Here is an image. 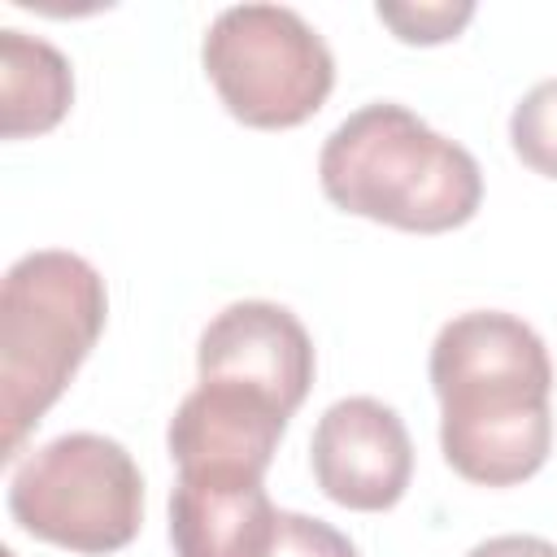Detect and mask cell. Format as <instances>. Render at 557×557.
Segmentation results:
<instances>
[{"mask_svg": "<svg viewBox=\"0 0 557 557\" xmlns=\"http://www.w3.org/2000/svg\"><path fill=\"white\" fill-rule=\"evenodd\" d=\"M444 461L479 487L531 479L553 448V361L544 339L513 313L470 309L431 344Z\"/></svg>", "mask_w": 557, "mask_h": 557, "instance_id": "obj_1", "label": "cell"}, {"mask_svg": "<svg viewBox=\"0 0 557 557\" xmlns=\"http://www.w3.org/2000/svg\"><path fill=\"white\" fill-rule=\"evenodd\" d=\"M318 183L335 209L413 235L466 226L483 200L479 161L396 100L361 104L326 135Z\"/></svg>", "mask_w": 557, "mask_h": 557, "instance_id": "obj_2", "label": "cell"}, {"mask_svg": "<svg viewBox=\"0 0 557 557\" xmlns=\"http://www.w3.org/2000/svg\"><path fill=\"white\" fill-rule=\"evenodd\" d=\"M109 318L104 278L65 248H39L9 265L0 287V457L61 400Z\"/></svg>", "mask_w": 557, "mask_h": 557, "instance_id": "obj_3", "label": "cell"}, {"mask_svg": "<svg viewBox=\"0 0 557 557\" xmlns=\"http://www.w3.org/2000/svg\"><path fill=\"white\" fill-rule=\"evenodd\" d=\"M13 522L70 553H117L144 522V474L135 457L96 431H70L39 444L9 479Z\"/></svg>", "mask_w": 557, "mask_h": 557, "instance_id": "obj_4", "label": "cell"}, {"mask_svg": "<svg viewBox=\"0 0 557 557\" xmlns=\"http://www.w3.org/2000/svg\"><path fill=\"white\" fill-rule=\"evenodd\" d=\"M200 61L226 113L257 131L309 122L335 87L326 39L287 4L222 9L205 30Z\"/></svg>", "mask_w": 557, "mask_h": 557, "instance_id": "obj_5", "label": "cell"}, {"mask_svg": "<svg viewBox=\"0 0 557 557\" xmlns=\"http://www.w3.org/2000/svg\"><path fill=\"white\" fill-rule=\"evenodd\" d=\"M287 409L265 392L244 383L200 379L174 409L165 444L178 466V479L209 483H261L278 440L287 431Z\"/></svg>", "mask_w": 557, "mask_h": 557, "instance_id": "obj_6", "label": "cell"}, {"mask_svg": "<svg viewBox=\"0 0 557 557\" xmlns=\"http://www.w3.org/2000/svg\"><path fill=\"white\" fill-rule=\"evenodd\" d=\"M309 466L335 505L383 513L413 479V444L392 405L374 396H348L318 418Z\"/></svg>", "mask_w": 557, "mask_h": 557, "instance_id": "obj_7", "label": "cell"}, {"mask_svg": "<svg viewBox=\"0 0 557 557\" xmlns=\"http://www.w3.org/2000/svg\"><path fill=\"white\" fill-rule=\"evenodd\" d=\"M196 370L200 379L265 392L274 405L296 413L313 387V339L287 305L235 300L200 331Z\"/></svg>", "mask_w": 557, "mask_h": 557, "instance_id": "obj_8", "label": "cell"}, {"mask_svg": "<svg viewBox=\"0 0 557 557\" xmlns=\"http://www.w3.org/2000/svg\"><path fill=\"white\" fill-rule=\"evenodd\" d=\"M274 518L265 483L178 479L170 492L174 557H265Z\"/></svg>", "mask_w": 557, "mask_h": 557, "instance_id": "obj_9", "label": "cell"}, {"mask_svg": "<svg viewBox=\"0 0 557 557\" xmlns=\"http://www.w3.org/2000/svg\"><path fill=\"white\" fill-rule=\"evenodd\" d=\"M74 104L70 61L39 35L0 30V131L4 139L52 131Z\"/></svg>", "mask_w": 557, "mask_h": 557, "instance_id": "obj_10", "label": "cell"}, {"mask_svg": "<svg viewBox=\"0 0 557 557\" xmlns=\"http://www.w3.org/2000/svg\"><path fill=\"white\" fill-rule=\"evenodd\" d=\"M509 144L522 165L557 178V78L535 83L509 113Z\"/></svg>", "mask_w": 557, "mask_h": 557, "instance_id": "obj_11", "label": "cell"}, {"mask_svg": "<svg viewBox=\"0 0 557 557\" xmlns=\"http://www.w3.org/2000/svg\"><path fill=\"white\" fill-rule=\"evenodd\" d=\"M383 26H392V35L400 44H444L453 39L470 17H474V4L470 0H435V4H379L374 9Z\"/></svg>", "mask_w": 557, "mask_h": 557, "instance_id": "obj_12", "label": "cell"}, {"mask_svg": "<svg viewBox=\"0 0 557 557\" xmlns=\"http://www.w3.org/2000/svg\"><path fill=\"white\" fill-rule=\"evenodd\" d=\"M265 557H357L352 540L344 531H335L322 518L309 513H292L278 509L274 518V535L265 544Z\"/></svg>", "mask_w": 557, "mask_h": 557, "instance_id": "obj_13", "label": "cell"}, {"mask_svg": "<svg viewBox=\"0 0 557 557\" xmlns=\"http://www.w3.org/2000/svg\"><path fill=\"white\" fill-rule=\"evenodd\" d=\"M466 557H557V544L544 535H492L474 544Z\"/></svg>", "mask_w": 557, "mask_h": 557, "instance_id": "obj_14", "label": "cell"}, {"mask_svg": "<svg viewBox=\"0 0 557 557\" xmlns=\"http://www.w3.org/2000/svg\"><path fill=\"white\" fill-rule=\"evenodd\" d=\"M0 557H17V553H13V548H4V553H0Z\"/></svg>", "mask_w": 557, "mask_h": 557, "instance_id": "obj_15", "label": "cell"}]
</instances>
